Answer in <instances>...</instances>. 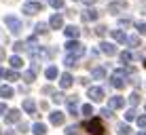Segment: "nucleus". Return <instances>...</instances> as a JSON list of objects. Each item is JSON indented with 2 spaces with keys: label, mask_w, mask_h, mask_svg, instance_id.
Masks as SVG:
<instances>
[{
  "label": "nucleus",
  "mask_w": 146,
  "mask_h": 135,
  "mask_svg": "<svg viewBox=\"0 0 146 135\" xmlns=\"http://www.w3.org/2000/svg\"><path fill=\"white\" fill-rule=\"evenodd\" d=\"M95 34L98 36H106V26H98L95 28Z\"/></svg>",
  "instance_id": "nucleus-38"
},
{
  "label": "nucleus",
  "mask_w": 146,
  "mask_h": 135,
  "mask_svg": "<svg viewBox=\"0 0 146 135\" xmlns=\"http://www.w3.org/2000/svg\"><path fill=\"white\" fill-rule=\"evenodd\" d=\"M23 110H26L28 114H36V103H34V99H23Z\"/></svg>",
  "instance_id": "nucleus-18"
},
{
  "label": "nucleus",
  "mask_w": 146,
  "mask_h": 135,
  "mask_svg": "<svg viewBox=\"0 0 146 135\" xmlns=\"http://www.w3.org/2000/svg\"><path fill=\"white\" fill-rule=\"evenodd\" d=\"M80 114H85V116H89V114H93V108L89 106V103H85V106L80 108Z\"/></svg>",
  "instance_id": "nucleus-33"
},
{
  "label": "nucleus",
  "mask_w": 146,
  "mask_h": 135,
  "mask_svg": "<svg viewBox=\"0 0 146 135\" xmlns=\"http://www.w3.org/2000/svg\"><path fill=\"white\" fill-rule=\"evenodd\" d=\"M4 114H7V106H4V103L0 101V116H4Z\"/></svg>",
  "instance_id": "nucleus-43"
},
{
  "label": "nucleus",
  "mask_w": 146,
  "mask_h": 135,
  "mask_svg": "<svg viewBox=\"0 0 146 135\" xmlns=\"http://www.w3.org/2000/svg\"><path fill=\"white\" fill-rule=\"evenodd\" d=\"M144 68H146V59H144Z\"/></svg>",
  "instance_id": "nucleus-52"
},
{
  "label": "nucleus",
  "mask_w": 146,
  "mask_h": 135,
  "mask_svg": "<svg viewBox=\"0 0 146 135\" xmlns=\"http://www.w3.org/2000/svg\"><path fill=\"white\" fill-rule=\"evenodd\" d=\"M44 76H47L49 80H53V78H57V68H55V66H49L47 70H44Z\"/></svg>",
  "instance_id": "nucleus-24"
},
{
  "label": "nucleus",
  "mask_w": 146,
  "mask_h": 135,
  "mask_svg": "<svg viewBox=\"0 0 146 135\" xmlns=\"http://www.w3.org/2000/svg\"><path fill=\"white\" fill-rule=\"evenodd\" d=\"M26 47H28V42H15V47H13V49H15L17 53H21V51H23Z\"/></svg>",
  "instance_id": "nucleus-35"
},
{
  "label": "nucleus",
  "mask_w": 146,
  "mask_h": 135,
  "mask_svg": "<svg viewBox=\"0 0 146 135\" xmlns=\"http://www.w3.org/2000/svg\"><path fill=\"white\" fill-rule=\"evenodd\" d=\"M125 74H129L127 70H123V68L117 70V72L112 74V78H110V84H112L114 89H123L125 87Z\"/></svg>",
  "instance_id": "nucleus-3"
},
{
  "label": "nucleus",
  "mask_w": 146,
  "mask_h": 135,
  "mask_svg": "<svg viewBox=\"0 0 146 135\" xmlns=\"http://www.w3.org/2000/svg\"><path fill=\"white\" fill-rule=\"evenodd\" d=\"M119 26H121V28H127V26H131V19H121V21H119Z\"/></svg>",
  "instance_id": "nucleus-42"
},
{
  "label": "nucleus",
  "mask_w": 146,
  "mask_h": 135,
  "mask_svg": "<svg viewBox=\"0 0 146 135\" xmlns=\"http://www.w3.org/2000/svg\"><path fill=\"white\" fill-rule=\"evenodd\" d=\"M0 135H2V129H0Z\"/></svg>",
  "instance_id": "nucleus-53"
},
{
  "label": "nucleus",
  "mask_w": 146,
  "mask_h": 135,
  "mask_svg": "<svg viewBox=\"0 0 146 135\" xmlns=\"http://www.w3.org/2000/svg\"><path fill=\"white\" fill-rule=\"evenodd\" d=\"M87 131L91 135H106L104 133V124L100 122V118H91V121L87 122Z\"/></svg>",
  "instance_id": "nucleus-5"
},
{
  "label": "nucleus",
  "mask_w": 146,
  "mask_h": 135,
  "mask_svg": "<svg viewBox=\"0 0 146 135\" xmlns=\"http://www.w3.org/2000/svg\"><path fill=\"white\" fill-rule=\"evenodd\" d=\"M80 84H83V87H89V78H80Z\"/></svg>",
  "instance_id": "nucleus-45"
},
{
  "label": "nucleus",
  "mask_w": 146,
  "mask_h": 135,
  "mask_svg": "<svg viewBox=\"0 0 146 135\" xmlns=\"http://www.w3.org/2000/svg\"><path fill=\"white\" fill-rule=\"evenodd\" d=\"M0 59H4V51H2V47H0Z\"/></svg>",
  "instance_id": "nucleus-47"
},
{
  "label": "nucleus",
  "mask_w": 146,
  "mask_h": 135,
  "mask_svg": "<svg viewBox=\"0 0 146 135\" xmlns=\"http://www.w3.org/2000/svg\"><path fill=\"white\" fill-rule=\"evenodd\" d=\"M100 51H102L104 55H108V57H112V55H117V47L110 42H102L100 44Z\"/></svg>",
  "instance_id": "nucleus-11"
},
{
  "label": "nucleus",
  "mask_w": 146,
  "mask_h": 135,
  "mask_svg": "<svg viewBox=\"0 0 146 135\" xmlns=\"http://www.w3.org/2000/svg\"><path fill=\"white\" fill-rule=\"evenodd\" d=\"M40 11H42V4H40V2H26V4H23V13L30 15V17L36 15V13H40Z\"/></svg>",
  "instance_id": "nucleus-8"
},
{
  "label": "nucleus",
  "mask_w": 146,
  "mask_h": 135,
  "mask_svg": "<svg viewBox=\"0 0 146 135\" xmlns=\"http://www.w3.org/2000/svg\"><path fill=\"white\" fill-rule=\"evenodd\" d=\"M117 133H119V135H129V133H131V129H129V124L121 122L119 127H117Z\"/></svg>",
  "instance_id": "nucleus-25"
},
{
  "label": "nucleus",
  "mask_w": 146,
  "mask_h": 135,
  "mask_svg": "<svg viewBox=\"0 0 146 135\" xmlns=\"http://www.w3.org/2000/svg\"><path fill=\"white\" fill-rule=\"evenodd\" d=\"M112 38L117 42H127V36H125L123 30H112Z\"/></svg>",
  "instance_id": "nucleus-21"
},
{
  "label": "nucleus",
  "mask_w": 146,
  "mask_h": 135,
  "mask_svg": "<svg viewBox=\"0 0 146 135\" xmlns=\"http://www.w3.org/2000/svg\"><path fill=\"white\" fill-rule=\"evenodd\" d=\"M42 93H44V95H53V89H51V87H44Z\"/></svg>",
  "instance_id": "nucleus-44"
},
{
  "label": "nucleus",
  "mask_w": 146,
  "mask_h": 135,
  "mask_svg": "<svg viewBox=\"0 0 146 135\" xmlns=\"http://www.w3.org/2000/svg\"><path fill=\"white\" fill-rule=\"evenodd\" d=\"M98 17H100V13L95 11V9H87V11L83 13V21H95Z\"/></svg>",
  "instance_id": "nucleus-15"
},
{
  "label": "nucleus",
  "mask_w": 146,
  "mask_h": 135,
  "mask_svg": "<svg viewBox=\"0 0 146 135\" xmlns=\"http://www.w3.org/2000/svg\"><path fill=\"white\" fill-rule=\"evenodd\" d=\"M72 82H74L72 74L64 72V74H62V80H59V87H62V89H70V87H72Z\"/></svg>",
  "instance_id": "nucleus-13"
},
{
  "label": "nucleus",
  "mask_w": 146,
  "mask_h": 135,
  "mask_svg": "<svg viewBox=\"0 0 146 135\" xmlns=\"http://www.w3.org/2000/svg\"><path fill=\"white\" fill-rule=\"evenodd\" d=\"M47 23H38V26H36V34H44V32H47Z\"/></svg>",
  "instance_id": "nucleus-36"
},
{
  "label": "nucleus",
  "mask_w": 146,
  "mask_h": 135,
  "mask_svg": "<svg viewBox=\"0 0 146 135\" xmlns=\"http://www.w3.org/2000/svg\"><path fill=\"white\" fill-rule=\"evenodd\" d=\"M19 118H21V112H19L17 108L7 110V114H4V121H7V124H15V122H19Z\"/></svg>",
  "instance_id": "nucleus-7"
},
{
  "label": "nucleus",
  "mask_w": 146,
  "mask_h": 135,
  "mask_svg": "<svg viewBox=\"0 0 146 135\" xmlns=\"http://www.w3.org/2000/svg\"><path fill=\"white\" fill-rule=\"evenodd\" d=\"M123 106H125V99H123V97H119V95L110 99V108H112V110H121Z\"/></svg>",
  "instance_id": "nucleus-19"
},
{
  "label": "nucleus",
  "mask_w": 146,
  "mask_h": 135,
  "mask_svg": "<svg viewBox=\"0 0 146 135\" xmlns=\"http://www.w3.org/2000/svg\"><path fill=\"white\" fill-rule=\"evenodd\" d=\"M91 78L93 80H104V78H106V70L104 68H93L91 70Z\"/></svg>",
  "instance_id": "nucleus-16"
},
{
  "label": "nucleus",
  "mask_w": 146,
  "mask_h": 135,
  "mask_svg": "<svg viewBox=\"0 0 146 135\" xmlns=\"http://www.w3.org/2000/svg\"><path fill=\"white\" fill-rule=\"evenodd\" d=\"M53 101H55V103H62V101H64V95H62V93H53Z\"/></svg>",
  "instance_id": "nucleus-39"
},
{
  "label": "nucleus",
  "mask_w": 146,
  "mask_h": 135,
  "mask_svg": "<svg viewBox=\"0 0 146 135\" xmlns=\"http://www.w3.org/2000/svg\"><path fill=\"white\" fill-rule=\"evenodd\" d=\"M83 2H85V4H89V7H91V4L95 2V0H83Z\"/></svg>",
  "instance_id": "nucleus-46"
},
{
  "label": "nucleus",
  "mask_w": 146,
  "mask_h": 135,
  "mask_svg": "<svg viewBox=\"0 0 146 135\" xmlns=\"http://www.w3.org/2000/svg\"><path fill=\"white\" fill-rule=\"evenodd\" d=\"M127 44H129V47H140V36H135V34H133V36H129L127 38Z\"/></svg>",
  "instance_id": "nucleus-30"
},
{
  "label": "nucleus",
  "mask_w": 146,
  "mask_h": 135,
  "mask_svg": "<svg viewBox=\"0 0 146 135\" xmlns=\"http://www.w3.org/2000/svg\"><path fill=\"white\" fill-rule=\"evenodd\" d=\"M30 57L32 59H49V57H53V51H49L47 47H36V44H32Z\"/></svg>",
  "instance_id": "nucleus-2"
},
{
  "label": "nucleus",
  "mask_w": 146,
  "mask_h": 135,
  "mask_svg": "<svg viewBox=\"0 0 146 135\" xmlns=\"http://www.w3.org/2000/svg\"><path fill=\"white\" fill-rule=\"evenodd\" d=\"M102 116H106V118H112V108H106V110H102Z\"/></svg>",
  "instance_id": "nucleus-41"
},
{
  "label": "nucleus",
  "mask_w": 146,
  "mask_h": 135,
  "mask_svg": "<svg viewBox=\"0 0 146 135\" xmlns=\"http://www.w3.org/2000/svg\"><path fill=\"white\" fill-rule=\"evenodd\" d=\"M49 121H51V124L59 127V124H64V121H66V114L59 112V110H53V112L49 114Z\"/></svg>",
  "instance_id": "nucleus-9"
},
{
  "label": "nucleus",
  "mask_w": 146,
  "mask_h": 135,
  "mask_svg": "<svg viewBox=\"0 0 146 135\" xmlns=\"http://www.w3.org/2000/svg\"><path fill=\"white\" fill-rule=\"evenodd\" d=\"M4 23L9 26L11 34H15V36H17V34H21V21H19L17 17H13V15H7V17H4Z\"/></svg>",
  "instance_id": "nucleus-4"
},
{
  "label": "nucleus",
  "mask_w": 146,
  "mask_h": 135,
  "mask_svg": "<svg viewBox=\"0 0 146 135\" xmlns=\"http://www.w3.org/2000/svg\"><path fill=\"white\" fill-rule=\"evenodd\" d=\"M135 121H138V127L140 129H146V116H138Z\"/></svg>",
  "instance_id": "nucleus-37"
},
{
  "label": "nucleus",
  "mask_w": 146,
  "mask_h": 135,
  "mask_svg": "<svg viewBox=\"0 0 146 135\" xmlns=\"http://www.w3.org/2000/svg\"><path fill=\"white\" fill-rule=\"evenodd\" d=\"M9 63H11V68H13V70H19V68L23 66V61H21V57H19V55H13V57L9 59Z\"/></svg>",
  "instance_id": "nucleus-22"
},
{
  "label": "nucleus",
  "mask_w": 146,
  "mask_h": 135,
  "mask_svg": "<svg viewBox=\"0 0 146 135\" xmlns=\"http://www.w3.org/2000/svg\"><path fill=\"white\" fill-rule=\"evenodd\" d=\"M4 2H13V0H4Z\"/></svg>",
  "instance_id": "nucleus-51"
},
{
  "label": "nucleus",
  "mask_w": 146,
  "mask_h": 135,
  "mask_svg": "<svg viewBox=\"0 0 146 135\" xmlns=\"http://www.w3.org/2000/svg\"><path fill=\"white\" fill-rule=\"evenodd\" d=\"M64 66H66L68 70L76 68V66H78V57H76V55H66V59H64Z\"/></svg>",
  "instance_id": "nucleus-14"
},
{
  "label": "nucleus",
  "mask_w": 146,
  "mask_h": 135,
  "mask_svg": "<svg viewBox=\"0 0 146 135\" xmlns=\"http://www.w3.org/2000/svg\"><path fill=\"white\" fill-rule=\"evenodd\" d=\"M64 32H66L68 38H78V36H80V30H78L76 26H66V30H64Z\"/></svg>",
  "instance_id": "nucleus-17"
},
{
  "label": "nucleus",
  "mask_w": 146,
  "mask_h": 135,
  "mask_svg": "<svg viewBox=\"0 0 146 135\" xmlns=\"http://www.w3.org/2000/svg\"><path fill=\"white\" fill-rule=\"evenodd\" d=\"M135 135H146V131H138V133H135Z\"/></svg>",
  "instance_id": "nucleus-49"
},
{
  "label": "nucleus",
  "mask_w": 146,
  "mask_h": 135,
  "mask_svg": "<svg viewBox=\"0 0 146 135\" xmlns=\"http://www.w3.org/2000/svg\"><path fill=\"white\" fill-rule=\"evenodd\" d=\"M135 114H138V112H135V108H131V110H127V112H125V121H135V118H138V116H135Z\"/></svg>",
  "instance_id": "nucleus-29"
},
{
  "label": "nucleus",
  "mask_w": 146,
  "mask_h": 135,
  "mask_svg": "<svg viewBox=\"0 0 146 135\" xmlns=\"http://www.w3.org/2000/svg\"><path fill=\"white\" fill-rule=\"evenodd\" d=\"M62 26H64V17L59 13H55L51 19H49V28L51 30H62Z\"/></svg>",
  "instance_id": "nucleus-10"
},
{
  "label": "nucleus",
  "mask_w": 146,
  "mask_h": 135,
  "mask_svg": "<svg viewBox=\"0 0 146 135\" xmlns=\"http://www.w3.org/2000/svg\"><path fill=\"white\" fill-rule=\"evenodd\" d=\"M131 59H133V53H129V51H123V53H121V63H125V66H127Z\"/></svg>",
  "instance_id": "nucleus-26"
},
{
  "label": "nucleus",
  "mask_w": 146,
  "mask_h": 135,
  "mask_svg": "<svg viewBox=\"0 0 146 135\" xmlns=\"http://www.w3.org/2000/svg\"><path fill=\"white\" fill-rule=\"evenodd\" d=\"M78 133H80L78 124H70V127H66V135H78Z\"/></svg>",
  "instance_id": "nucleus-28"
},
{
  "label": "nucleus",
  "mask_w": 146,
  "mask_h": 135,
  "mask_svg": "<svg viewBox=\"0 0 146 135\" xmlns=\"http://www.w3.org/2000/svg\"><path fill=\"white\" fill-rule=\"evenodd\" d=\"M66 53L68 55H76V57H83L85 55V47L76 40V38H70V40L66 42Z\"/></svg>",
  "instance_id": "nucleus-1"
},
{
  "label": "nucleus",
  "mask_w": 146,
  "mask_h": 135,
  "mask_svg": "<svg viewBox=\"0 0 146 135\" xmlns=\"http://www.w3.org/2000/svg\"><path fill=\"white\" fill-rule=\"evenodd\" d=\"M125 9H127V2H110L108 4V13H112V15L125 11Z\"/></svg>",
  "instance_id": "nucleus-12"
},
{
  "label": "nucleus",
  "mask_w": 146,
  "mask_h": 135,
  "mask_svg": "<svg viewBox=\"0 0 146 135\" xmlns=\"http://www.w3.org/2000/svg\"><path fill=\"white\" fill-rule=\"evenodd\" d=\"M49 7H53V9H62V7H64V0H49Z\"/></svg>",
  "instance_id": "nucleus-34"
},
{
  "label": "nucleus",
  "mask_w": 146,
  "mask_h": 135,
  "mask_svg": "<svg viewBox=\"0 0 146 135\" xmlns=\"http://www.w3.org/2000/svg\"><path fill=\"white\" fill-rule=\"evenodd\" d=\"M4 76H7L9 80H19V72H17V70H11V72H4Z\"/></svg>",
  "instance_id": "nucleus-31"
},
{
  "label": "nucleus",
  "mask_w": 146,
  "mask_h": 135,
  "mask_svg": "<svg viewBox=\"0 0 146 135\" xmlns=\"http://www.w3.org/2000/svg\"><path fill=\"white\" fill-rule=\"evenodd\" d=\"M34 78H36V70H30V72L23 74V80H26L28 84H32V82H34Z\"/></svg>",
  "instance_id": "nucleus-27"
},
{
  "label": "nucleus",
  "mask_w": 146,
  "mask_h": 135,
  "mask_svg": "<svg viewBox=\"0 0 146 135\" xmlns=\"http://www.w3.org/2000/svg\"><path fill=\"white\" fill-rule=\"evenodd\" d=\"M2 76H4V70H2V68H0V78H2Z\"/></svg>",
  "instance_id": "nucleus-50"
},
{
  "label": "nucleus",
  "mask_w": 146,
  "mask_h": 135,
  "mask_svg": "<svg viewBox=\"0 0 146 135\" xmlns=\"http://www.w3.org/2000/svg\"><path fill=\"white\" fill-rule=\"evenodd\" d=\"M135 28H138V32L142 34V36H146V23H138Z\"/></svg>",
  "instance_id": "nucleus-40"
},
{
  "label": "nucleus",
  "mask_w": 146,
  "mask_h": 135,
  "mask_svg": "<svg viewBox=\"0 0 146 135\" xmlns=\"http://www.w3.org/2000/svg\"><path fill=\"white\" fill-rule=\"evenodd\" d=\"M0 97H2V99L13 97V89L9 87V84H2V87H0Z\"/></svg>",
  "instance_id": "nucleus-20"
},
{
  "label": "nucleus",
  "mask_w": 146,
  "mask_h": 135,
  "mask_svg": "<svg viewBox=\"0 0 146 135\" xmlns=\"http://www.w3.org/2000/svg\"><path fill=\"white\" fill-rule=\"evenodd\" d=\"M87 97L91 99V101H102V99L106 97V93H104L102 87H89L87 89Z\"/></svg>",
  "instance_id": "nucleus-6"
},
{
  "label": "nucleus",
  "mask_w": 146,
  "mask_h": 135,
  "mask_svg": "<svg viewBox=\"0 0 146 135\" xmlns=\"http://www.w3.org/2000/svg\"><path fill=\"white\" fill-rule=\"evenodd\" d=\"M32 133H34V135H44V133H47V127H44L42 122H36V124L32 127Z\"/></svg>",
  "instance_id": "nucleus-23"
},
{
  "label": "nucleus",
  "mask_w": 146,
  "mask_h": 135,
  "mask_svg": "<svg viewBox=\"0 0 146 135\" xmlns=\"http://www.w3.org/2000/svg\"><path fill=\"white\" fill-rule=\"evenodd\" d=\"M129 103L135 108V106L140 103V95H138V93H131V95H129Z\"/></svg>",
  "instance_id": "nucleus-32"
},
{
  "label": "nucleus",
  "mask_w": 146,
  "mask_h": 135,
  "mask_svg": "<svg viewBox=\"0 0 146 135\" xmlns=\"http://www.w3.org/2000/svg\"><path fill=\"white\" fill-rule=\"evenodd\" d=\"M7 135H17V133H15V131H7Z\"/></svg>",
  "instance_id": "nucleus-48"
}]
</instances>
